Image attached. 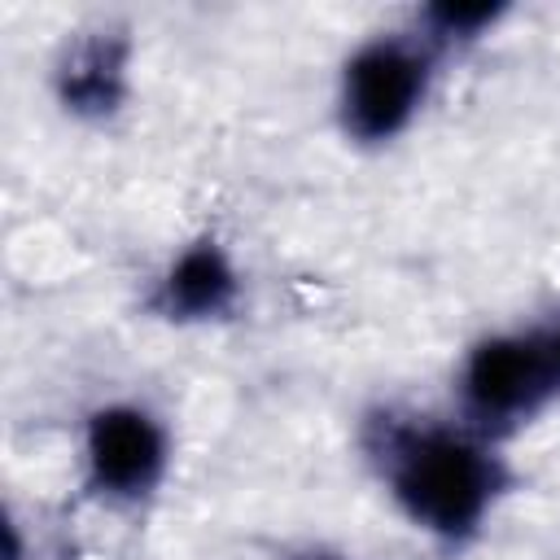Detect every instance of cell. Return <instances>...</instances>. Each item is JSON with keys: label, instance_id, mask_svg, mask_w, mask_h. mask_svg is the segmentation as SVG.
<instances>
[{"label": "cell", "instance_id": "6da1fadb", "mask_svg": "<svg viewBox=\"0 0 560 560\" xmlns=\"http://www.w3.org/2000/svg\"><path fill=\"white\" fill-rule=\"evenodd\" d=\"M359 442L394 508L442 547L472 542L508 490V464L494 438L464 420L376 407Z\"/></svg>", "mask_w": 560, "mask_h": 560}, {"label": "cell", "instance_id": "7a4b0ae2", "mask_svg": "<svg viewBox=\"0 0 560 560\" xmlns=\"http://www.w3.org/2000/svg\"><path fill=\"white\" fill-rule=\"evenodd\" d=\"M433 44L420 31L363 39L337 79V122L354 144H389L420 114L433 83Z\"/></svg>", "mask_w": 560, "mask_h": 560}, {"label": "cell", "instance_id": "3957f363", "mask_svg": "<svg viewBox=\"0 0 560 560\" xmlns=\"http://www.w3.org/2000/svg\"><path fill=\"white\" fill-rule=\"evenodd\" d=\"M459 420L486 438L529 424L560 394V359L547 328L481 337L459 363Z\"/></svg>", "mask_w": 560, "mask_h": 560}, {"label": "cell", "instance_id": "277c9868", "mask_svg": "<svg viewBox=\"0 0 560 560\" xmlns=\"http://www.w3.org/2000/svg\"><path fill=\"white\" fill-rule=\"evenodd\" d=\"M83 481L105 503L149 499L171 468L166 424L140 402H105L83 420Z\"/></svg>", "mask_w": 560, "mask_h": 560}, {"label": "cell", "instance_id": "5b68a950", "mask_svg": "<svg viewBox=\"0 0 560 560\" xmlns=\"http://www.w3.org/2000/svg\"><path fill=\"white\" fill-rule=\"evenodd\" d=\"M131 92V39L114 26L79 31L52 61V101L79 122H105Z\"/></svg>", "mask_w": 560, "mask_h": 560}, {"label": "cell", "instance_id": "8992f818", "mask_svg": "<svg viewBox=\"0 0 560 560\" xmlns=\"http://www.w3.org/2000/svg\"><path fill=\"white\" fill-rule=\"evenodd\" d=\"M241 306V271L214 236L188 241L153 280L149 311L166 324H214Z\"/></svg>", "mask_w": 560, "mask_h": 560}, {"label": "cell", "instance_id": "52a82bcc", "mask_svg": "<svg viewBox=\"0 0 560 560\" xmlns=\"http://www.w3.org/2000/svg\"><path fill=\"white\" fill-rule=\"evenodd\" d=\"M499 18H503V4H455V0H442V4H429V9L416 13V31L433 44V52H442V48L477 44L481 35L494 31Z\"/></svg>", "mask_w": 560, "mask_h": 560}, {"label": "cell", "instance_id": "ba28073f", "mask_svg": "<svg viewBox=\"0 0 560 560\" xmlns=\"http://www.w3.org/2000/svg\"><path fill=\"white\" fill-rule=\"evenodd\" d=\"M547 332H551V346H556V359H560V324H556V328H547Z\"/></svg>", "mask_w": 560, "mask_h": 560}, {"label": "cell", "instance_id": "9c48e42d", "mask_svg": "<svg viewBox=\"0 0 560 560\" xmlns=\"http://www.w3.org/2000/svg\"><path fill=\"white\" fill-rule=\"evenodd\" d=\"M302 560H341V556H324V551H311V556H302Z\"/></svg>", "mask_w": 560, "mask_h": 560}]
</instances>
